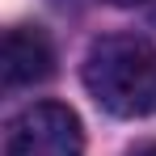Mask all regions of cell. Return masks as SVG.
Segmentation results:
<instances>
[{
  "label": "cell",
  "instance_id": "obj_4",
  "mask_svg": "<svg viewBox=\"0 0 156 156\" xmlns=\"http://www.w3.org/2000/svg\"><path fill=\"white\" fill-rule=\"evenodd\" d=\"M131 156H156V139H152V144H139V148H135Z\"/></svg>",
  "mask_w": 156,
  "mask_h": 156
},
{
  "label": "cell",
  "instance_id": "obj_2",
  "mask_svg": "<svg viewBox=\"0 0 156 156\" xmlns=\"http://www.w3.org/2000/svg\"><path fill=\"white\" fill-rule=\"evenodd\" d=\"M80 152H84L80 118L76 110L59 101H38L21 110L4 135V156H80Z\"/></svg>",
  "mask_w": 156,
  "mask_h": 156
},
{
  "label": "cell",
  "instance_id": "obj_5",
  "mask_svg": "<svg viewBox=\"0 0 156 156\" xmlns=\"http://www.w3.org/2000/svg\"><path fill=\"white\" fill-rule=\"evenodd\" d=\"M105 4H118V9H131V4H144V0H105Z\"/></svg>",
  "mask_w": 156,
  "mask_h": 156
},
{
  "label": "cell",
  "instance_id": "obj_6",
  "mask_svg": "<svg viewBox=\"0 0 156 156\" xmlns=\"http://www.w3.org/2000/svg\"><path fill=\"white\" fill-rule=\"evenodd\" d=\"M152 30H156V17H152Z\"/></svg>",
  "mask_w": 156,
  "mask_h": 156
},
{
  "label": "cell",
  "instance_id": "obj_1",
  "mask_svg": "<svg viewBox=\"0 0 156 156\" xmlns=\"http://www.w3.org/2000/svg\"><path fill=\"white\" fill-rule=\"evenodd\" d=\"M84 89L118 118L156 114V47L139 34L97 38L84 55Z\"/></svg>",
  "mask_w": 156,
  "mask_h": 156
},
{
  "label": "cell",
  "instance_id": "obj_3",
  "mask_svg": "<svg viewBox=\"0 0 156 156\" xmlns=\"http://www.w3.org/2000/svg\"><path fill=\"white\" fill-rule=\"evenodd\" d=\"M55 72V47L38 26H13L0 47V80L4 89L42 84Z\"/></svg>",
  "mask_w": 156,
  "mask_h": 156
}]
</instances>
